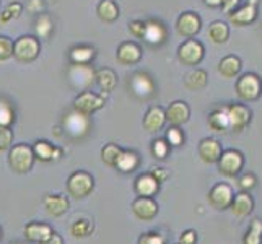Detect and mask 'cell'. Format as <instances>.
Returning <instances> with one entry per match:
<instances>
[{"instance_id": "6da1fadb", "label": "cell", "mask_w": 262, "mask_h": 244, "mask_svg": "<svg viewBox=\"0 0 262 244\" xmlns=\"http://www.w3.org/2000/svg\"><path fill=\"white\" fill-rule=\"evenodd\" d=\"M34 163V153L33 148L25 145V143H20V145H15L13 148H10V153H8V165L15 171V173L25 174L33 168Z\"/></svg>"}, {"instance_id": "7a4b0ae2", "label": "cell", "mask_w": 262, "mask_h": 244, "mask_svg": "<svg viewBox=\"0 0 262 244\" xmlns=\"http://www.w3.org/2000/svg\"><path fill=\"white\" fill-rule=\"evenodd\" d=\"M41 44L34 36H21L13 42V56L23 64H30L39 56Z\"/></svg>"}, {"instance_id": "3957f363", "label": "cell", "mask_w": 262, "mask_h": 244, "mask_svg": "<svg viewBox=\"0 0 262 244\" xmlns=\"http://www.w3.org/2000/svg\"><path fill=\"white\" fill-rule=\"evenodd\" d=\"M93 187H95V181L92 174H88L86 171H75L67 179V191L75 198H85L86 195L92 194Z\"/></svg>"}, {"instance_id": "277c9868", "label": "cell", "mask_w": 262, "mask_h": 244, "mask_svg": "<svg viewBox=\"0 0 262 244\" xmlns=\"http://www.w3.org/2000/svg\"><path fill=\"white\" fill-rule=\"evenodd\" d=\"M236 93L245 101H254L262 93L260 78L254 74H245L236 81Z\"/></svg>"}, {"instance_id": "5b68a950", "label": "cell", "mask_w": 262, "mask_h": 244, "mask_svg": "<svg viewBox=\"0 0 262 244\" xmlns=\"http://www.w3.org/2000/svg\"><path fill=\"white\" fill-rule=\"evenodd\" d=\"M103 106H104V98L101 95H96L92 92L80 93L74 101L75 111L80 114H85V116H90V114L99 111Z\"/></svg>"}, {"instance_id": "8992f818", "label": "cell", "mask_w": 262, "mask_h": 244, "mask_svg": "<svg viewBox=\"0 0 262 244\" xmlns=\"http://www.w3.org/2000/svg\"><path fill=\"white\" fill-rule=\"evenodd\" d=\"M178 57L186 65H197L204 59V46L195 39H187L179 46Z\"/></svg>"}, {"instance_id": "52a82bcc", "label": "cell", "mask_w": 262, "mask_h": 244, "mask_svg": "<svg viewBox=\"0 0 262 244\" xmlns=\"http://www.w3.org/2000/svg\"><path fill=\"white\" fill-rule=\"evenodd\" d=\"M243 163H245V160H243V155L239 151L227 150L225 153H222L220 158H219V169H220L222 174L233 178L241 171Z\"/></svg>"}, {"instance_id": "ba28073f", "label": "cell", "mask_w": 262, "mask_h": 244, "mask_svg": "<svg viewBox=\"0 0 262 244\" xmlns=\"http://www.w3.org/2000/svg\"><path fill=\"white\" fill-rule=\"evenodd\" d=\"M228 116V124H230V130L233 132H243L251 121V111L246 106L241 104H233L230 107H225Z\"/></svg>"}, {"instance_id": "9c48e42d", "label": "cell", "mask_w": 262, "mask_h": 244, "mask_svg": "<svg viewBox=\"0 0 262 244\" xmlns=\"http://www.w3.org/2000/svg\"><path fill=\"white\" fill-rule=\"evenodd\" d=\"M132 212L142 221H150L158 213V205L151 197H139L132 204Z\"/></svg>"}, {"instance_id": "30bf717a", "label": "cell", "mask_w": 262, "mask_h": 244, "mask_svg": "<svg viewBox=\"0 0 262 244\" xmlns=\"http://www.w3.org/2000/svg\"><path fill=\"white\" fill-rule=\"evenodd\" d=\"M233 197H234L233 195V189L228 184L220 183V184H216L210 191L209 201H210V204L215 207V209L223 210V209H228V207L231 205Z\"/></svg>"}, {"instance_id": "8fae6325", "label": "cell", "mask_w": 262, "mask_h": 244, "mask_svg": "<svg viewBox=\"0 0 262 244\" xmlns=\"http://www.w3.org/2000/svg\"><path fill=\"white\" fill-rule=\"evenodd\" d=\"M176 28L181 36L192 38V36H195L199 33V30H201V18H199L197 13L186 12L178 18Z\"/></svg>"}, {"instance_id": "7c38bea8", "label": "cell", "mask_w": 262, "mask_h": 244, "mask_svg": "<svg viewBox=\"0 0 262 244\" xmlns=\"http://www.w3.org/2000/svg\"><path fill=\"white\" fill-rule=\"evenodd\" d=\"M257 0H249L246 5H243L241 8H238L236 12L230 13V21L234 26H246L251 25L256 20L257 16V8H256Z\"/></svg>"}, {"instance_id": "4fadbf2b", "label": "cell", "mask_w": 262, "mask_h": 244, "mask_svg": "<svg viewBox=\"0 0 262 244\" xmlns=\"http://www.w3.org/2000/svg\"><path fill=\"white\" fill-rule=\"evenodd\" d=\"M222 155V145L215 139H204L199 143V157L205 163H216Z\"/></svg>"}, {"instance_id": "5bb4252c", "label": "cell", "mask_w": 262, "mask_h": 244, "mask_svg": "<svg viewBox=\"0 0 262 244\" xmlns=\"http://www.w3.org/2000/svg\"><path fill=\"white\" fill-rule=\"evenodd\" d=\"M52 228L46 223H38V221H31L25 227V238L30 242H44L51 234H52Z\"/></svg>"}, {"instance_id": "9a60e30c", "label": "cell", "mask_w": 262, "mask_h": 244, "mask_svg": "<svg viewBox=\"0 0 262 244\" xmlns=\"http://www.w3.org/2000/svg\"><path fill=\"white\" fill-rule=\"evenodd\" d=\"M165 114H166V121H169V124L178 127V125H183L189 121L191 111H189V106L184 101H174L173 104H169Z\"/></svg>"}, {"instance_id": "2e32d148", "label": "cell", "mask_w": 262, "mask_h": 244, "mask_svg": "<svg viewBox=\"0 0 262 244\" xmlns=\"http://www.w3.org/2000/svg\"><path fill=\"white\" fill-rule=\"evenodd\" d=\"M142 57V49L135 42H122L117 49V60L122 65H134Z\"/></svg>"}, {"instance_id": "e0dca14e", "label": "cell", "mask_w": 262, "mask_h": 244, "mask_svg": "<svg viewBox=\"0 0 262 244\" xmlns=\"http://www.w3.org/2000/svg\"><path fill=\"white\" fill-rule=\"evenodd\" d=\"M166 122V114L165 109L160 106L150 107L148 113L145 114V119H143V127L147 132H158Z\"/></svg>"}, {"instance_id": "ac0fdd59", "label": "cell", "mask_w": 262, "mask_h": 244, "mask_svg": "<svg viewBox=\"0 0 262 244\" xmlns=\"http://www.w3.org/2000/svg\"><path fill=\"white\" fill-rule=\"evenodd\" d=\"M158 187L160 184L157 183V179L153 178L151 174H142L135 179V194L140 195V197H153L158 192Z\"/></svg>"}, {"instance_id": "d6986e66", "label": "cell", "mask_w": 262, "mask_h": 244, "mask_svg": "<svg viewBox=\"0 0 262 244\" xmlns=\"http://www.w3.org/2000/svg\"><path fill=\"white\" fill-rule=\"evenodd\" d=\"M69 198L64 195H48L44 198V209L52 216H62L69 210Z\"/></svg>"}, {"instance_id": "ffe728a7", "label": "cell", "mask_w": 262, "mask_h": 244, "mask_svg": "<svg viewBox=\"0 0 262 244\" xmlns=\"http://www.w3.org/2000/svg\"><path fill=\"white\" fill-rule=\"evenodd\" d=\"M134 93L137 96H142V98H148L153 95V90H155V85H153V80L147 75V74H135L134 78H132V83H130Z\"/></svg>"}, {"instance_id": "44dd1931", "label": "cell", "mask_w": 262, "mask_h": 244, "mask_svg": "<svg viewBox=\"0 0 262 244\" xmlns=\"http://www.w3.org/2000/svg\"><path fill=\"white\" fill-rule=\"evenodd\" d=\"M70 80L75 81V85L80 88H86L92 81L95 80V72L90 69L88 65H78L75 64L69 72Z\"/></svg>"}, {"instance_id": "7402d4cb", "label": "cell", "mask_w": 262, "mask_h": 244, "mask_svg": "<svg viewBox=\"0 0 262 244\" xmlns=\"http://www.w3.org/2000/svg\"><path fill=\"white\" fill-rule=\"evenodd\" d=\"M252 209H254V201L248 192H241L236 197H233L231 202V210L233 213L238 216V218H243V216H248Z\"/></svg>"}, {"instance_id": "603a6c76", "label": "cell", "mask_w": 262, "mask_h": 244, "mask_svg": "<svg viewBox=\"0 0 262 244\" xmlns=\"http://www.w3.org/2000/svg\"><path fill=\"white\" fill-rule=\"evenodd\" d=\"M139 165V157L135 151H130V150H122L119 158H117V163H116V168L122 171V173H132V171L137 168Z\"/></svg>"}, {"instance_id": "cb8c5ba5", "label": "cell", "mask_w": 262, "mask_h": 244, "mask_svg": "<svg viewBox=\"0 0 262 244\" xmlns=\"http://www.w3.org/2000/svg\"><path fill=\"white\" fill-rule=\"evenodd\" d=\"M239 70H241V60L234 56H228V57L222 59V62L219 64V72L225 78L236 77L239 74Z\"/></svg>"}, {"instance_id": "d4e9b609", "label": "cell", "mask_w": 262, "mask_h": 244, "mask_svg": "<svg viewBox=\"0 0 262 244\" xmlns=\"http://www.w3.org/2000/svg\"><path fill=\"white\" fill-rule=\"evenodd\" d=\"M95 80L103 92H111L117 85V77L111 69H99L95 74Z\"/></svg>"}, {"instance_id": "484cf974", "label": "cell", "mask_w": 262, "mask_h": 244, "mask_svg": "<svg viewBox=\"0 0 262 244\" xmlns=\"http://www.w3.org/2000/svg\"><path fill=\"white\" fill-rule=\"evenodd\" d=\"M98 16L106 23H113L119 18V7L113 0H103L98 5Z\"/></svg>"}, {"instance_id": "4316f807", "label": "cell", "mask_w": 262, "mask_h": 244, "mask_svg": "<svg viewBox=\"0 0 262 244\" xmlns=\"http://www.w3.org/2000/svg\"><path fill=\"white\" fill-rule=\"evenodd\" d=\"M209 127L215 132H227L230 130L227 109H216L209 116Z\"/></svg>"}, {"instance_id": "83f0119b", "label": "cell", "mask_w": 262, "mask_h": 244, "mask_svg": "<svg viewBox=\"0 0 262 244\" xmlns=\"http://www.w3.org/2000/svg\"><path fill=\"white\" fill-rule=\"evenodd\" d=\"M145 25L147 26H145V36H143V38L147 39V42H150V44H160V42L165 41L166 31H165V28L160 23L148 21Z\"/></svg>"}, {"instance_id": "f1b7e54d", "label": "cell", "mask_w": 262, "mask_h": 244, "mask_svg": "<svg viewBox=\"0 0 262 244\" xmlns=\"http://www.w3.org/2000/svg\"><path fill=\"white\" fill-rule=\"evenodd\" d=\"M209 36L210 39L216 44H223L225 41L228 39L230 36V30H228V25L223 23V21H213L209 26Z\"/></svg>"}, {"instance_id": "f546056e", "label": "cell", "mask_w": 262, "mask_h": 244, "mask_svg": "<svg viewBox=\"0 0 262 244\" xmlns=\"http://www.w3.org/2000/svg\"><path fill=\"white\" fill-rule=\"evenodd\" d=\"M95 57V49L88 48V46H80V48H74L70 52V59L74 64L78 65H86L90 60Z\"/></svg>"}, {"instance_id": "4dcf8cb0", "label": "cell", "mask_w": 262, "mask_h": 244, "mask_svg": "<svg viewBox=\"0 0 262 244\" xmlns=\"http://www.w3.org/2000/svg\"><path fill=\"white\" fill-rule=\"evenodd\" d=\"M207 74L204 70H194V72H189L184 78V85L189 90H202L207 85Z\"/></svg>"}, {"instance_id": "1f68e13d", "label": "cell", "mask_w": 262, "mask_h": 244, "mask_svg": "<svg viewBox=\"0 0 262 244\" xmlns=\"http://www.w3.org/2000/svg\"><path fill=\"white\" fill-rule=\"evenodd\" d=\"M54 148L56 147H54L52 143H49L46 140H38L33 147L34 158H38L41 161H51L52 155H54Z\"/></svg>"}, {"instance_id": "d6a6232c", "label": "cell", "mask_w": 262, "mask_h": 244, "mask_svg": "<svg viewBox=\"0 0 262 244\" xmlns=\"http://www.w3.org/2000/svg\"><path fill=\"white\" fill-rule=\"evenodd\" d=\"M121 151H122V148L119 145H116V143H107V145H104L101 150V160L106 163L107 166L116 168V163L121 155Z\"/></svg>"}, {"instance_id": "836d02e7", "label": "cell", "mask_w": 262, "mask_h": 244, "mask_svg": "<svg viewBox=\"0 0 262 244\" xmlns=\"http://www.w3.org/2000/svg\"><path fill=\"white\" fill-rule=\"evenodd\" d=\"M260 242H262V221L252 220L249 230L245 234L243 244H260Z\"/></svg>"}, {"instance_id": "e575fe53", "label": "cell", "mask_w": 262, "mask_h": 244, "mask_svg": "<svg viewBox=\"0 0 262 244\" xmlns=\"http://www.w3.org/2000/svg\"><path fill=\"white\" fill-rule=\"evenodd\" d=\"M93 221L92 220H78L75 223H72V227H70V233L74 234L75 238H86L90 236V234L93 233Z\"/></svg>"}, {"instance_id": "d590c367", "label": "cell", "mask_w": 262, "mask_h": 244, "mask_svg": "<svg viewBox=\"0 0 262 244\" xmlns=\"http://www.w3.org/2000/svg\"><path fill=\"white\" fill-rule=\"evenodd\" d=\"M21 12H23V5L20 2H13V4L8 5L2 13H0V21H2V23H8V21L12 20V18H18V16H20Z\"/></svg>"}, {"instance_id": "8d00e7d4", "label": "cell", "mask_w": 262, "mask_h": 244, "mask_svg": "<svg viewBox=\"0 0 262 244\" xmlns=\"http://www.w3.org/2000/svg\"><path fill=\"white\" fill-rule=\"evenodd\" d=\"M168 151H169V143L165 139H157L155 142H153L151 153H153V157H155V158H158V160L166 158Z\"/></svg>"}, {"instance_id": "74e56055", "label": "cell", "mask_w": 262, "mask_h": 244, "mask_svg": "<svg viewBox=\"0 0 262 244\" xmlns=\"http://www.w3.org/2000/svg\"><path fill=\"white\" fill-rule=\"evenodd\" d=\"M13 56V42L7 36H0V62L8 60Z\"/></svg>"}, {"instance_id": "f35d334b", "label": "cell", "mask_w": 262, "mask_h": 244, "mask_svg": "<svg viewBox=\"0 0 262 244\" xmlns=\"http://www.w3.org/2000/svg\"><path fill=\"white\" fill-rule=\"evenodd\" d=\"M13 142V132L8 125H0V151L8 150Z\"/></svg>"}, {"instance_id": "ab89813d", "label": "cell", "mask_w": 262, "mask_h": 244, "mask_svg": "<svg viewBox=\"0 0 262 244\" xmlns=\"http://www.w3.org/2000/svg\"><path fill=\"white\" fill-rule=\"evenodd\" d=\"M166 142L169 143V145H173V147H179L181 143L184 142V135L174 125V127L168 129V132H166Z\"/></svg>"}, {"instance_id": "60d3db41", "label": "cell", "mask_w": 262, "mask_h": 244, "mask_svg": "<svg viewBox=\"0 0 262 244\" xmlns=\"http://www.w3.org/2000/svg\"><path fill=\"white\" fill-rule=\"evenodd\" d=\"M15 119L12 107L7 103H0V125H10Z\"/></svg>"}, {"instance_id": "b9f144b4", "label": "cell", "mask_w": 262, "mask_h": 244, "mask_svg": "<svg viewBox=\"0 0 262 244\" xmlns=\"http://www.w3.org/2000/svg\"><path fill=\"white\" fill-rule=\"evenodd\" d=\"M52 30V23L49 20L48 15H41L36 21V31H38L39 36H48Z\"/></svg>"}, {"instance_id": "7bdbcfd3", "label": "cell", "mask_w": 262, "mask_h": 244, "mask_svg": "<svg viewBox=\"0 0 262 244\" xmlns=\"http://www.w3.org/2000/svg\"><path fill=\"white\" fill-rule=\"evenodd\" d=\"M139 244H166L158 233H145L139 238Z\"/></svg>"}, {"instance_id": "ee69618b", "label": "cell", "mask_w": 262, "mask_h": 244, "mask_svg": "<svg viewBox=\"0 0 262 244\" xmlns=\"http://www.w3.org/2000/svg\"><path fill=\"white\" fill-rule=\"evenodd\" d=\"M145 23L140 21V20H135L129 25V31L132 36H135V38H143L145 36Z\"/></svg>"}, {"instance_id": "f6af8a7d", "label": "cell", "mask_w": 262, "mask_h": 244, "mask_svg": "<svg viewBox=\"0 0 262 244\" xmlns=\"http://www.w3.org/2000/svg\"><path fill=\"white\" fill-rule=\"evenodd\" d=\"M254 186H256V178L252 174H245L239 179V187L243 189V191H251Z\"/></svg>"}, {"instance_id": "bcb514c9", "label": "cell", "mask_w": 262, "mask_h": 244, "mask_svg": "<svg viewBox=\"0 0 262 244\" xmlns=\"http://www.w3.org/2000/svg\"><path fill=\"white\" fill-rule=\"evenodd\" d=\"M197 242V233L194 230H187L179 236V244H195Z\"/></svg>"}, {"instance_id": "7dc6e473", "label": "cell", "mask_w": 262, "mask_h": 244, "mask_svg": "<svg viewBox=\"0 0 262 244\" xmlns=\"http://www.w3.org/2000/svg\"><path fill=\"white\" fill-rule=\"evenodd\" d=\"M150 174L157 179V183H158V184H160V183H163V181H166L168 176H169V173H168L166 169H163V168H155Z\"/></svg>"}, {"instance_id": "c3c4849f", "label": "cell", "mask_w": 262, "mask_h": 244, "mask_svg": "<svg viewBox=\"0 0 262 244\" xmlns=\"http://www.w3.org/2000/svg\"><path fill=\"white\" fill-rule=\"evenodd\" d=\"M44 7V2L42 0H30L28 2V10L33 12V13H39Z\"/></svg>"}, {"instance_id": "681fc988", "label": "cell", "mask_w": 262, "mask_h": 244, "mask_svg": "<svg viewBox=\"0 0 262 244\" xmlns=\"http://www.w3.org/2000/svg\"><path fill=\"white\" fill-rule=\"evenodd\" d=\"M239 2L241 0H222V7L227 13H231V12H234V7H236Z\"/></svg>"}, {"instance_id": "f907efd6", "label": "cell", "mask_w": 262, "mask_h": 244, "mask_svg": "<svg viewBox=\"0 0 262 244\" xmlns=\"http://www.w3.org/2000/svg\"><path fill=\"white\" fill-rule=\"evenodd\" d=\"M41 244H64V239H62V236L60 234H57V233H52L51 236L44 241V242H41Z\"/></svg>"}, {"instance_id": "816d5d0a", "label": "cell", "mask_w": 262, "mask_h": 244, "mask_svg": "<svg viewBox=\"0 0 262 244\" xmlns=\"http://www.w3.org/2000/svg\"><path fill=\"white\" fill-rule=\"evenodd\" d=\"M205 4L209 5V7H220L222 0H205Z\"/></svg>"}, {"instance_id": "f5cc1de1", "label": "cell", "mask_w": 262, "mask_h": 244, "mask_svg": "<svg viewBox=\"0 0 262 244\" xmlns=\"http://www.w3.org/2000/svg\"><path fill=\"white\" fill-rule=\"evenodd\" d=\"M60 155H62V150H59V148H54V155H52V160H60Z\"/></svg>"}, {"instance_id": "db71d44e", "label": "cell", "mask_w": 262, "mask_h": 244, "mask_svg": "<svg viewBox=\"0 0 262 244\" xmlns=\"http://www.w3.org/2000/svg\"><path fill=\"white\" fill-rule=\"evenodd\" d=\"M0 239H2V230H0Z\"/></svg>"}, {"instance_id": "11a10c76", "label": "cell", "mask_w": 262, "mask_h": 244, "mask_svg": "<svg viewBox=\"0 0 262 244\" xmlns=\"http://www.w3.org/2000/svg\"><path fill=\"white\" fill-rule=\"evenodd\" d=\"M178 244H179V242H178Z\"/></svg>"}]
</instances>
